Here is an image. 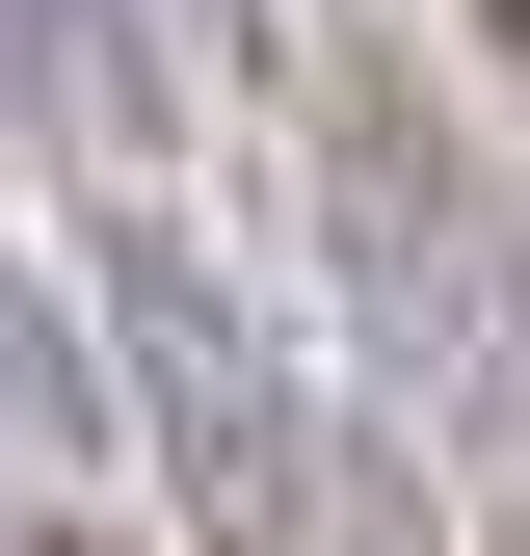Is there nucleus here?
Instances as JSON below:
<instances>
[{"mask_svg": "<svg viewBox=\"0 0 530 556\" xmlns=\"http://www.w3.org/2000/svg\"><path fill=\"white\" fill-rule=\"evenodd\" d=\"M80 292H106V397H132V451H160L186 556H318L345 451H318V397H292V344H265V292H239L186 213H106Z\"/></svg>", "mask_w": 530, "mask_h": 556, "instance_id": "nucleus-2", "label": "nucleus"}, {"mask_svg": "<svg viewBox=\"0 0 530 556\" xmlns=\"http://www.w3.org/2000/svg\"><path fill=\"white\" fill-rule=\"evenodd\" d=\"M504 556H530V504H504Z\"/></svg>", "mask_w": 530, "mask_h": 556, "instance_id": "nucleus-5", "label": "nucleus"}, {"mask_svg": "<svg viewBox=\"0 0 530 556\" xmlns=\"http://www.w3.org/2000/svg\"><path fill=\"white\" fill-rule=\"evenodd\" d=\"M292 132H318V239H345V318H371V371L425 397V425H530V292H504V186H478V132L425 106V53L398 27H318V80H292Z\"/></svg>", "mask_w": 530, "mask_h": 556, "instance_id": "nucleus-1", "label": "nucleus"}, {"mask_svg": "<svg viewBox=\"0 0 530 556\" xmlns=\"http://www.w3.org/2000/svg\"><path fill=\"white\" fill-rule=\"evenodd\" d=\"M478 53H504V80H530V0H478Z\"/></svg>", "mask_w": 530, "mask_h": 556, "instance_id": "nucleus-3", "label": "nucleus"}, {"mask_svg": "<svg viewBox=\"0 0 530 556\" xmlns=\"http://www.w3.org/2000/svg\"><path fill=\"white\" fill-rule=\"evenodd\" d=\"M27 556H80V530H27Z\"/></svg>", "mask_w": 530, "mask_h": 556, "instance_id": "nucleus-4", "label": "nucleus"}]
</instances>
